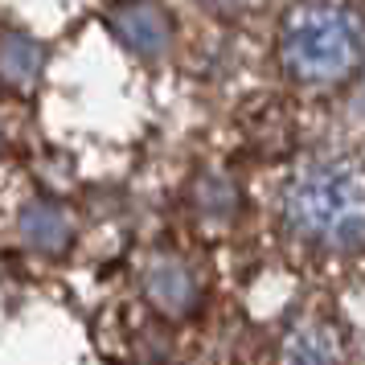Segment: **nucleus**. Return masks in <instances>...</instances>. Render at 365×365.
Listing matches in <instances>:
<instances>
[{"label": "nucleus", "instance_id": "obj_2", "mask_svg": "<svg viewBox=\"0 0 365 365\" xmlns=\"http://www.w3.org/2000/svg\"><path fill=\"white\" fill-rule=\"evenodd\" d=\"M283 66L304 86H345L365 70V21L341 0L296 4L283 25Z\"/></svg>", "mask_w": 365, "mask_h": 365}, {"label": "nucleus", "instance_id": "obj_3", "mask_svg": "<svg viewBox=\"0 0 365 365\" xmlns=\"http://www.w3.org/2000/svg\"><path fill=\"white\" fill-rule=\"evenodd\" d=\"M345 361V332L332 320H304L287 332L279 365H341Z\"/></svg>", "mask_w": 365, "mask_h": 365}, {"label": "nucleus", "instance_id": "obj_4", "mask_svg": "<svg viewBox=\"0 0 365 365\" xmlns=\"http://www.w3.org/2000/svg\"><path fill=\"white\" fill-rule=\"evenodd\" d=\"M361 107H365V95H361Z\"/></svg>", "mask_w": 365, "mask_h": 365}, {"label": "nucleus", "instance_id": "obj_1", "mask_svg": "<svg viewBox=\"0 0 365 365\" xmlns=\"http://www.w3.org/2000/svg\"><path fill=\"white\" fill-rule=\"evenodd\" d=\"M287 226L324 255L365 247V165L353 156H324L287 189Z\"/></svg>", "mask_w": 365, "mask_h": 365}]
</instances>
